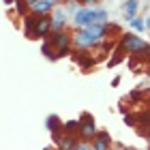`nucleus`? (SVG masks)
Wrapping results in <instances>:
<instances>
[{
	"label": "nucleus",
	"mask_w": 150,
	"mask_h": 150,
	"mask_svg": "<svg viewBox=\"0 0 150 150\" xmlns=\"http://www.w3.org/2000/svg\"><path fill=\"white\" fill-rule=\"evenodd\" d=\"M52 32V17L50 15H43V17H37V24H35V30H32V39H41V37H50Z\"/></svg>",
	"instance_id": "5"
},
{
	"label": "nucleus",
	"mask_w": 150,
	"mask_h": 150,
	"mask_svg": "<svg viewBox=\"0 0 150 150\" xmlns=\"http://www.w3.org/2000/svg\"><path fill=\"white\" fill-rule=\"evenodd\" d=\"M73 58H75V60H79L81 69H88V67H92V64H94V58H92V56H88V54H86L84 50H79Z\"/></svg>",
	"instance_id": "12"
},
{
	"label": "nucleus",
	"mask_w": 150,
	"mask_h": 150,
	"mask_svg": "<svg viewBox=\"0 0 150 150\" xmlns=\"http://www.w3.org/2000/svg\"><path fill=\"white\" fill-rule=\"evenodd\" d=\"M81 129H79V139L81 142H88L90 144V139L97 135V125H94V118L90 114H84L81 116Z\"/></svg>",
	"instance_id": "4"
},
{
	"label": "nucleus",
	"mask_w": 150,
	"mask_h": 150,
	"mask_svg": "<svg viewBox=\"0 0 150 150\" xmlns=\"http://www.w3.org/2000/svg\"><path fill=\"white\" fill-rule=\"evenodd\" d=\"M110 146H112V137L107 131H97V135L90 139L92 150H110Z\"/></svg>",
	"instance_id": "6"
},
{
	"label": "nucleus",
	"mask_w": 150,
	"mask_h": 150,
	"mask_svg": "<svg viewBox=\"0 0 150 150\" xmlns=\"http://www.w3.org/2000/svg\"><path fill=\"white\" fill-rule=\"evenodd\" d=\"M94 50H97V56H99V58H103V56H107V52L112 50V43H107V39H105V41H101Z\"/></svg>",
	"instance_id": "16"
},
{
	"label": "nucleus",
	"mask_w": 150,
	"mask_h": 150,
	"mask_svg": "<svg viewBox=\"0 0 150 150\" xmlns=\"http://www.w3.org/2000/svg\"><path fill=\"white\" fill-rule=\"evenodd\" d=\"M50 2H52V4H54V6H56V4H58V2H60V0H50Z\"/></svg>",
	"instance_id": "25"
},
{
	"label": "nucleus",
	"mask_w": 150,
	"mask_h": 150,
	"mask_svg": "<svg viewBox=\"0 0 150 150\" xmlns=\"http://www.w3.org/2000/svg\"><path fill=\"white\" fill-rule=\"evenodd\" d=\"M148 75H150V73H148Z\"/></svg>",
	"instance_id": "28"
},
{
	"label": "nucleus",
	"mask_w": 150,
	"mask_h": 150,
	"mask_svg": "<svg viewBox=\"0 0 150 150\" xmlns=\"http://www.w3.org/2000/svg\"><path fill=\"white\" fill-rule=\"evenodd\" d=\"M37 17L39 15H26V19H24V28H26V37L28 39H32V30H35V24H37Z\"/></svg>",
	"instance_id": "14"
},
{
	"label": "nucleus",
	"mask_w": 150,
	"mask_h": 150,
	"mask_svg": "<svg viewBox=\"0 0 150 150\" xmlns=\"http://www.w3.org/2000/svg\"><path fill=\"white\" fill-rule=\"evenodd\" d=\"M137 6H139V0H127V2H125V15H127L129 22L135 17V13H137Z\"/></svg>",
	"instance_id": "13"
},
{
	"label": "nucleus",
	"mask_w": 150,
	"mask_h": 150,
	"mask_svg": "<svg viewBox=\"0 0 150 150\" xmlns=\"http://www.w3.org/2000/svg\"><path fill=\"white\" fill-rule=\"evenodd\" d=\"M50 45L56 50V54H58V58L60 56H64V54H69V50H71V41H73V37H69L64 30H58V32H52L50 35Z\"/></svg>",
	"instance_id": "3"
},
{
	"label": "nucleus",
	"mask_w": 150,
	"mask_h": 150,
	"mask_svg": "<svg viewBox=\"0 0 150 150\" xmlns=\"http://www.w3.org/2000/svg\"><path fill=\"white\" fill-rule=\"evenodd\" d=\"M41 52L45 54V58H50V60H58V54L56 50L50 45V41H43V45H41Z\"/></svg>",
	"instance_id": "15"
},
{
	"label": "nucleus",
	"mask_w": 150,
	"mask_h": 150,
	"mask_svg": "<svg viewBox=\"0 0 150 150\" xmlns=\"http://www.w3.org/2000/svg\"><path fill=\"white\" fill-rule=\"evenodd\" d=\"M73 2H79V4H84V9H86V6H88V9H92V6L97 4L99 0H73Z\"/></svg>",
	"instance_id": "18"
},
{
	"label": "nucleus",
	"mask_w": 150,
	"mask_h": 150,
	"mask_svg": "<svg viewBox=\"0 0 150 150\" xmlns=\"http://www.w3.org/2000/svg\"><path fill=\"white\" fill-rule=\"evenodd\" d=\"M4 2H6V4H15V0H4Z\"/></svg>",
	"instance_id": "24"
},
{
	"label": "nucleus",
	"mask_w": 150,
	"mask_h": 150,
	"mask_svg": "<svg viewBox=\"0 0 150 150\" xmlns=\"http://www.w3.org/2000/svg\"><path fill=\"white\" fill-rule=\"evenodd\" d=\"M116 150H125V148H116Z\"/></svg>",
	"instance_id": "26"
},
{
	"label": "nucleus",
	"mask_w": 150,
	"mask_h": 150,
	"mask_svg": "<svg viewBox=\"0 0 150 150\" xmlns=\"http://www.w3.org/2000/svg\"><path fill=\"white\" fill-rule=\"evenodd\" d=\"M148 103H150V99H148Z\"/></svg>",
	"instance_id": "27"
},
{
	"label": "nucleus",
	"mask_w": 150,
	"mask_h": 150,
	"mask_svg": "<svg viewBox=\"0 0 150 150\" xmlns=\"http://www.w3.org/2000/svg\"><path fill=\"white\" fill-rule=\"evenodd\" d=\"M125 122H127V125H129V127H133V125H135V120H133V116H129V114H125Z\"/></svg>",
	"instance_id": "22"
},
{
	"label": "nucleus",
	"mask_w": 150,
	"mask_h": 150,
	"mask_svg": "<svg viewBox=\"0 0 150 150\" xmlns=\"http://www.w3.org/2000/svg\"><path fill=\"white\" fill-rule=\"evenodd\" d=\"M129 24H131V28H133V30H137V32H144V30H146L144 19H142V17H137V15H135V17H133Z\"/></svg>",
	"instance_id": "17"
},
{
	"label": "nucleus",
	"mask_w": 150,
	"mask_h": 150,
	"mask_svg": "<svg viewBox=\"0 0 150 150\" xmlns=\"http://www.w3.org/2000/svg\"><path fill=\"white\" fill-rule=\"evenodd\" d=\"M92 24H107V11L103 9H79L75 11V26L88 28Z\"/></svg>",
	"instance_id": "1"
},
{
	"label": "nucleus",
	"mask_w": 150,
	"mask_h": 150,
	"mask_svg": "<svg viewBox=\"0 0 150 150\" xmlns=\"http://www.w3.org/2000/svg\"><path fill=\"white\" fill-rule=\"evenodd\" d=\"M120 50L131 54V56H142V54L148 52L150 47H148V43L144 39L135 37L133 32H127V35H122V39H120Z\"/></svg>",
	"instance_id": "2"
},
{
	"label": "nucleus",
	"mask_w": 150,
	"mask_h": 150,
	"mask_svg": "<svg viewBox=\"0 0 150 150\" xmlns=\"http://www.w3.org/2000/svg\"><path fill=\"white\" fill-rule=\"evenodd\" d=\"M56 146H58V150H73L75 146H77V139H75V135H71V133H60L56 139Z\"/></svg>",
	"instance_id": "7"
},
{
	"label": "nucleus",
	"mask_w": 150,
	"mask_h": 150,
	"mask_svg": "<svg viewBox=\"0 0 150 150\" xmlns=\"http://www.w3.org/2000/svg\"><path fill=\"white\" fill-rule=\"evenodd\" d=\"M15 4H17V11H19V15H24L26 9H28V4L24 2V0H15Z\"/></svg>",
	"instance_id": "19"
},
{
	"label": "nucleus",
	"mask_w": 150,
	"mask_h": 150,
	"mask_svg": "<svg viewBox=\"0 0 150 150\" xmlns=\"http://www.w3.org/2000/svg\"><path fill=\"white\" fill-rule=\"evenodd\" d=\"M79 129H81V120L79 118L77 120H67V122H62V131L64 133H71V135L77 133L79 135Z\"/></svg>",
	"instance_id": "11"
},
{
	"label": "nucleus",
	"mask_w": 150,
	"mask_h": 150,
	"mask_svg": "<svg viewBox=\"0 0 150 150\" xmlns=\"http://www.w3.org/2000/svg\"><path fill=\"white\" fill-rule=\"evenodd\" d=\"M50 17H52V32H58V30L64 28V24H67V13L64 11H56Z\"/></svg>",
	"instance_id": "10"
},
{
	"label": "nucleus",
	"mask_w": 150,
	"mask_h": 150,
	"mask_svg": "<svg viewBox=\"0 0 150 150\" xmlns=\"http://www.w3.org/2000/svg\"><path fill=\"white\" fill-rule=\"evenodd\" d=\"M122 54H125L122 50H120V52H116V56L110 60V67H114V64H118V62H120V60H122Z\"/></svg>",
	"instance_id": "20"
},
{
	"label": "nucleus",
	"mask_w": 150,
	"mask_h": 150,
	"mask_svg": "<svg viewBox=\"0 0 150 150\" xmlns=\"http://www.w3.org/2000/svg\"><path fill=\"white\" fill-rule=\"evenodd\" d=\"M45 127H47V131L52 133V137H54V139H56L58 135L62 133V120H60L56 114L47 116V122H45Z\"/></svg>",
	"instance_id": "8"
},
{
	"label": "nucleus",
	"mask_w": 150,
	"mask_h": 150,
	"mask_svg": "<svg viewBox=\"0 0 150 150\" xmlns=\"http://www.w3.org/2000/svg\"><path fill=\"white\" fill-rule=\"evenodd\" d=\"M144 24H146V28H150V15L146 17V22H144Z\"/></svg>",
	"instance_id": "23"
},
{
	"label": "nucleus",
	"mask_w": 150,
	"mask_h": 150,
	"mask_svg": "<svg viewBox=\"0 0 150 150\" xmlns=\"http://www.w3.org/2000/svg\"><path fill=\"white\" fill-rule=\"evenodd\" d=\"M73 150H90V144H88V142H77V146Z\"/></svg>",
	"instance_id": "21"
},
{
	"label": "nucleus",
	"mask_w": 150,
	"mask_h": 150,
	"mask_svg": "<svg viewBox=\"0 0 150 150\" xmlns=\"http://www.w3.org/2000/svg\"><path fill=\"white\" fill-rule=\"evenodd\" d=\"M32 11H35V15L43 17V15H50V13L54 11V4L50 2V0H37V2L32 4Z\"/></svg>",
	"instance_id": "9"
}]
</instances>
